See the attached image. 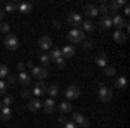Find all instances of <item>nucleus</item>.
<instances>
[{
    "mask_svg": "<svg viewBox=\"0 0 130 128\" xmlns=\"http://www.w3.org/2000/svg\"><path fill=\"white\" fill-rule=\"evenodd\" d=\"M64 128H78V126H76L73 121H66V123H64Z\"/></svg>",
    "mask_w": 130,
    "mask_h": 128,
    "instance_id": "nucleus-36",
    "label": "nucleus"
},
{
    "mask_svg": "<svg viewBox=\"0 0 130 128\" xmlns=\"http://www.w3.org/2000/svg\"><path fill=\"white\" fill-rule=\"evenodd\" d=\"M83 14H85L87 17H95V16L99 14V10H97V7H95L94 4H87V5L83 7Z\"/></svg>",
    "mask_w": 130,
    "mask_h": 128,
    "instance_id": "nucleus-9",
    "label": "nucleus"
},
{
    "mask_svg": "<svg viewBox=\"0 0 130 128\" xmlns=\"http://www.w3.org/2000/svg\"><path fill=\"white\" fill-rule=\"evenodd\" d=\"M104 75H106V76H115V75H116V69L108 64V66L104 68Z\"/></svg>",
    "mask_w": 130,
    "mask_h": 128,
    "instance_id": "nucleus-29",
    "label": "nucleus"
},
{
    "mask_svg": "<svg viewBox=\"0 0 130 128\" xmlns=\"http://www.w3.org/2000/svg\"><path fill=\"white\" fill-rule=\"evenodd\" d=\"M57 92H59V88H57V85H54V83H50L49 87H47V94H49V99H54L56 95H57Z\"/></svg>",
    "mask_w": 130,
    "mask_h": 128,
    "instance_id": "nucleus-21",
    "label": "nucleus"
},
{
    "mask_svg": "<svg viewBox=\"0 0 130 128\" xmlns=\"http://www.w3.org/2000/svg\"><path fill=\"white\" fill-rule=\"evenodd\" d=\"M66 21H68V24L73 26V30H80L82 23H83V17H82V14H78V12H70Z\"/></svg>",
    "mask_w": 130,
    "mask_h": 128,
    "instance_id": "nucleus-1",
    "label": "nucleus"
},
{
    "mask_svg": "<svg viewBox=\"0 0 130 128\" xmlns=\"http://www.w3.org/2000/svg\"><path fill=\"white\" fill-rule=\"evenodd\" d=\"M12 100H14V99L10 97V95H7V97H4V100H2V104H0V106H4V107H9L10 104H12Z\"/></svg>",
    "mask_w": 130,
    "mask_h": 128,
    "instance_id": "nucleus-31",
    "label": "nucleus"
},
{
    "mask_svg": "<svg viewBox=\"0 0 130 128\" xmlns=\"http://www.w3.org/2000/svg\"><path fill=\"white\" fill-rule=\"evenodd\" d=\"M82 43H83V47H85V49H90V47H92V45H94V43H92V42H90V40H83V42H82Z\"/></svg>",
    "mask_w": 130,
    "mask_h": 128,
    "instance_id": "nucleus-37",
    "label": "nucleus"
},
{
    "mask_svg": "<svg viewBox=\"0 0 130 128\" xmlns=\"http://www.w3.org/2000/svg\"><path fill=\"white\" fill-rule=\"evenodd\" d=\"M113 38H115V42H118V43H125L127 42V33H123L121 30H116L113 33Z\"/></svg>",
    "mask_w": 130,
    "mask_h": 128,
    "instance_id": "nucleus-18",
    "label": "nucleus"
},
{
    "mask_svg": "<svg viewBox=\"0 0 130 128\" xmlns=\"http://www.w3.org/2000/svg\"><path fill=\"white\" fill-rule=\"evenodd\" d=\"M82 26H83V30H82L83 33H85V31H94V30H95V24H94L92 21H89V19L83 21V23H82Z\"/></svg>",
    "mask_w": 130,
    "mask_h": 128,
    "instance_id": "nucleus-22",
    "label": "nucleus"
},
{
    "mask_svg": "<svg viewBox=\"0 0 130 128\" xmlns=\"http://www.w3.org/2000/svg\"><path fill=\"white\" fill-rule=\"evenodd\" d=\"M4 16H5V12H4V9H0V19H4Z\"/></svg>",
    "mask_w": 130,
    "mask_h": 128,
    "instance_id": "nucleus-43",
    "label": "nucleus"
},
{
    "mask_svg": "<svg viewBox=\"0 0 130 128\" xmlns=\"http://www.w3.org/2000/svg\"><path fill=\"white\" fill-rule=\"evenodd\" d=\"M66 38H68V42H71V45H73V43H82V42L85 40V33L82 30H71Z\"/></svg>",
    "mask_w": 130,
    "mask_h": 128,
    "instance_id": "nucleus-2",
    "label": "nucleus"
},
{
    "mask_svg": "<svg viewBox=\"0 0 130 128\" xmlns=\"http://www.w3.org/2000/svg\"><path fill=\"white\" fill-rule=\"evenodd\" d=\"M61 56H62L64 61L73 57V56H75V47H73V45H64V47L61 49Z\"/></svg>",
    "mask_w": 130,
    "mask_h": 128,
    "instance_id": "nucleus-10",
    "label": "nucleus"
},
{
    "mask_svg": "<svg viewBox=\"0 0 130 128\" xmlns=\"http://www.w3.org/2000/svg\"><path fill=\"white\" fill-rule=\"evenodd\" d=\"M18 10L23 12V14H30L31 10H33V4H30V2H23V4L18 5Z\"/></svg>",
    "mask_w": 130,
    "mask_h": 128,
    "instance_id": "nucleus-19",
    "label": "nucleus"
},
{
    "mask_svg": "<svg viewBox=\"0 0 130 128\" xmlns=\"http://www.w3.org/2000/svg\"><path fill=\"white\" fill-rule=\"evenodd\" d=\"M21 97H23V99H31V90L23 88V90H21Z\"/></svg>",
    "mask_w": 130,
    "mask_h": 128,
    "instance_id": "nucleus-34",
    "label": "nucleus"
},
{
    "mask_svg": "<svg viewBox=\"0 0 130 128\" xmlns=\"http://www.w3.org/2000/svg\"><path fill=\"white\" fill-rule=\"evenodd\" d=\"M40 61H42V68H47L50 62H52V61H50V57H49V54H42V56H40Z\"/></svg>",
    "mask_w": 130,
    "mask_h": 128,
    "instance_id": "nucleus-27",
    "label": "nucleus"
},
{
    "mask_svg": "<svg viewBox=\"0 0 130 128\" xmlns=\"http://www.w3.org/2000/svg\"><path fill=\"white\" fill-rule=\"evenodd\" d=\"M111 24H113L116 30H121L123 24H125V21H123V17H121L120 14H113V16H111Z\"/></svg>",
    "mask_w": 130,
    "mask_h": 128,
    "instance_id": "nucleus-11",
    "label": "nucleus"
},
{
    "mask_svg": "<svg viewBox=\"0 0 130 128\" xmlns=\"http://www.w3.org/2000/svg\"><path fill=\"white\" fill-rule=\"evenodd\" d=\"M10 116H12V111H10V107H4V106H0V118L4 119V121H9Z\"/></svg>",
    "mask_w": 130,
    "mask_h": 128,
    "instance_id": "nucleus-20",
    "label": "nucleus"
},
{
    "mask_svg": "<svg viewBox=\"0 0 130 128\" xmlns=\"http://www.w3.org/2000/svg\"><path fill=\"white\" fill-rule=\"evenodd\" d=\"M80 88H78V85H70L68 88H66V97L70 99V100H73V99H78L80 97Z\"/></svg>",
    "mask_w": 130,
    "mask_h": 128,
    "instance_id": "nucleus-8",
    "label": "nucleus"
},
{
    "mask_svg": "<svg viewBox=\"0 0 130 128\" xmlns=\"http://www.w3.org/2000/svg\"><path fill=\"white\" fill-rule=\"evenodd\" d=\"M99 99L102 102H109L111 99H113V90L109 87H104V85H101L99 87Z\"/></svg>",
    "mask_w": 130,
    "mask_h": 128,
    "instance_id": "nucleus-5",
    "label": "nucleus"
},
{
    "mask_svg": "<svg viewBox=\"0 0 130 128\" xmlns=\"http://www.w3.org/2000/svg\"><path fill=\"white\" fill-rule=\"evenodd\" d=\"M7 75H9V68H7L5 64H0V80L5 78Z\"/></svg>",
    "mask_w": 130,
    "mask_h": 128,
    "instance_id": "nucleus-30",
    "label": "nucleus"
},
{
    "mask_svg": "<svg viewBox=\"0 0 130 128\" xmlns=\"http://www.w3.org/2000/svg\"><path fill=\"white\" fill-rule=\"evenodd\" d=\"M73 123H75L76 126L80 125V126H83V128H87V126L90 125L89 118H85V116H83L82 113H73Z\"/></svg>",
    "mask_w": 130,
    "mask_h": 128,
    "instance_id": "nucleus-6",
    "label": "nucleus"
},
{
    "mask_svg": "<svg viewBox=\"0 0 130 128\" xmlns=\"http://www.w3.org/2000/svg\"><path fill=\"white\" fill-rule=\"evenodd\" d=\"M49 57H50V61H54V62L57 59H61V57H62V56H61V49H52L50 54H49Z\"/></svg>",
    "mask_w": 130,
    "mask_h": 128,
    "instance_id": "nucleus-23",
    "label": "nucleus"
},
{
    "mask_svg": "<svg viewBox=\"0 0 130 128\" xmlns=\"http://www.w3.org/2000/svg\"><path fill=\"white\" fill-rule=\"evenodd\" d=\"M16 10H18V4H14V2H9V4L5 5L4 12H16Z\"/></svg>",
    "mask_w": 130,
    "mask_h": 128,
    "instance_id": "nucleus-28",
    "label": "nucleus"
},
{
    "mask_svg": "<svg viewBox=\"0 0 130 128\" xmlns=\"http://www.w3.org/2000/svg\"><path fill=\"white\" fill-rule=\"evenodd\" d=\"M42 107V102L38 97H31L30 102H28V109H30L31 113H35V111H38V109Z\"/></svg>",
    "mask_w": 130,
    "mask_h": 128,
    "instance_id": "nucleus-12",
    "label": "nucleus"
},
{
    "mask_svg": "<svg viewBox=\"0 0 130 128\" xmlns=\"http://www.w3.org/2000/svg\"><path fill=\"white\" fill-rule=\"evenodd\" d=\"M45 92H47V85H45L43 81H37L35 87H33V90H31V95H35V97H42Z\"/></svg>",
    "mask_w": 130,
    "mask_h": 128,
    "instance_id": "nucleus-7",
    "label": "nucleus"
},
{
    "mask_svg": "<svg viewBox=\"0 0 130 128\" xmlns=\"http://www.w3.org/2000/svg\"><path fill=\"white\" fill-rule=\"evenodd\" d=\"M24 66H26V68H35V64H33V62H31V61H28V62H26V64H24Z\"/></svg>",
    "mask_w": 130,
    "mask_h": 128,
    "instance_id": "nucleus-41",
    "label": "nucleus"
},
{
    "mask_svg": "<svg viewBox=\"0 0 130 128\" xmlns=\"http://www.w3.org/2000/svg\"><path fill=\"white\" fill-rule=\"evenodd\" d=\"M54 26H56V28L59 30V28H61V23H59V21H54Z\"/></svg>",
    "mask_w": 130,
    "mask_h": 128,
    "instance_id": "nucleus-42",
    "label": "nucleus"
},
{
    "mask_svg": "<svg viewBox=\"0 0 130 128\" xmlns=\"http://www.w3.org/2000/svg\"><path fill=\"white\" fill-rule=\"evenodd\" d=\"M97 10H99V14H102V16H113V14L109 12V7H108V4H106V2H102V4H101V7Z\"/></svg>",
    "mask_w": 130,
    "mask_h": 128,
    "instance_id": "nucleus-24",
    "label": "nucleus"
},
{
    "mask_svg": "<svg viewBox=\"0 0 130 128\" xmlns=\"http://www.w3.org/2000/svg\"><path fill=\"white\" fill-rule=\"evenodd\" d=\"M111 26H113V24H111V16H102L101 21H99V28L106 31V30H109Z\"/></svg>",
    "mask_w": 130,
    "mask_h": 128,
    "instance_id": "nucleus-16",
    "label": "nucleus"
},
{
    "mask_svg": "<svg viewBox=\"0 0 130 128\" xmlns=\"http://www.w3.org/2000/svg\"><path fill=\"white\" fill-rule=\"evenodd\" d=\"M123 14H125V16H130V7H128V4L123 7Z\"/></svg>",
    "mask_w": 130,
    "mask_h": 128,
    "instance_id": "nucleus-39",
    "label": "nucleus"
},
{
    "mask_svg": "<svg viewBox=\"0 0 130 128\" xmlns=\"http://www.w3.org/2000/svg\"><path fill=\"white\" fill-rule=\"evenodd\" d=\"M71 109H73V107H71V104H70V102H64V100H62V102L59 104V111L62 113V114H64V113H70Z\"/></svg>",
    "mask_w": 130,
    "mask_h": 128,
    "instance_id": "nucleus-26",
    "label": "nucleus"
},
{
    "mask_svg": "<svg viewBox=\"0 0 130 128\" xmlns=\"http://www.w3.org/2000/svg\"><path fill=\"white\" fill-rule=\"evenodd\" d=\"M5 78H7V81H5V83H9V85H12V83H16V76H14V75H7V76H5Z\"/></svg>",
    "mask_w": 130,
    "mask_h": 128,
    "instance_id": "nucleus-35",
    "label": "nucleus"
},
{
    "mask_svg": "<svg viewBox=\"0 0 130 128\" xmlns=\"http://www.w3.org/2000/svg\"><path fill=\"white\" fill-rule=\"evenodd\" d=\"M31 75L38 80V81H43V80L49 76V69H47V68H42V66H35V68L31 69Z\"/></svg>",
    "mask_w": 130,
    "mask_h": 128,
    "instance_id": "nucleus-3",
    "label": "nucleus"
},
{
    "mask_svg": "<svg viewBox=\"0 0 130 128\" xmlns=\"http://www.w3.org/2000/svg\"><path fill=\"white\" fill-rule=\"evenodd\" d=\"M0 31L5 33V35H9V33H10V26L7 24V23H2V24H0Z\"/></svg>",
    "mask_w": 130,
    "mask_h": 128,
    "instance_id": "nucleus-32",
    "label": "nucleus"
},
{
    "mask_svg": "<svg viewBox=\"0 0 130 128\" xmlns=\"http://www.w3.org/2000/svg\"><path fill=\"white\" fill-rule=\"evenodd\" d=\"M115 87H116V88H127V78H123V76L116 78V81H115Z\"/></svg>",
    "mask_w": 130,
    "mask_h": 128,
    "instance_id": "nucleus-25",
    "label": "nucleus"
},
{
    "mask_svg": "<svg viewBox=\"0 0 130 128\" xmlns=\"http://www.w3.org/2000/svg\"><path fill=\"white\" fill-rule=\"evenodd\" d=\"M5 92H7V83L0 80V95H5Z\"/></svg>",
    "mask_w": 130,
    "mask_h": 128,
    "instance_id": "nucleus-33",
    "label": "nucleus"
},
{
    "mask_svg": "<svg viewBox=\"0 0 130 128\" xmlns=\"http://www.w3.org/2000/svg\"><path fill=\"white\" fill-rule=\"evenodd\" d=\"M95 62H97V66H101V68H106L108 66V54L106 52H99L95 56Z\"/></svg>",
    "mask_w": 130,
    "mask_h": 128,
    "instance_id": "nucleus-13",
    "label": "nucleus"
},
{
    "mask_svg": "<svg viewBox=\"0 0 130 128\" xmlns=\"http://www.w3.org/2000/svg\"><path fill=\"white\" fill-rule=\"evenodd\" d=\"M4 43H5V47H7L9 50H18V47H19V40H18V36H16V35H10V33L5 36Z\"/></svg>",
    "mask_w": 130,
    "mask_h": 128,
    "instance_id": "nucleus-4",
    "label": "nucleus"
},
{
    "mask_svg": "<svg viewBox=\"0 0 130 128\" xmlns=\"http://www.w3.org/2000/svg\"><path fill=\"white\" fill-rule=\"evenodd\" d=\"M56 64H57V68L62 69V68H64V59H62V57H61V59H57V61H56Z\"/></svg>",
    "mask_w": 130,
    "mask_h": 128,
    "instance_id": "nucleus-38",
    "label": "nucleus"
},
{
    "mask_svg": "<svg viewBox=\"0 0 130 128\" xmlns=\"http://www.w3.org/2000/svg\"><path fill=\"white\" fill-rule=\"evenodd\" d=\"M18 80H19L21 83H23V87H28L31 83V76L26 73V71H21L19 73V76H18Z\"/></svg>",
    "mask_w": 130,
    "mask_h": 128,
    "instance_id": "nucleus-17",
    "label": "nucleus"
},
{
    "mask_svg": "<svg viewBox=\"0 0 130 128\" xmlns=\"http://www.w3.org/2000/svg\"><path fill=\"white\" fill-rule=\"evenodd\" d=\"M38 47L43 49V50L52 49V38H50V36H42V38L38 40Z\"/></svg>",
    "mask_w": 130,
    "mask_h": 128,
    "instance_id": "nucleus-14",
    "label": "nucleus"
},
{
    "mask_svg": "<svg viewBox=\"0 0 130 128\" xmlns=\"http://www.w3.org/2000/svg\"><path fill=\"white\" fill-rule=\"evenodd\" d=\"M24 68H26V66H24L23 62H18V69H19V71H24Z\"/></svg>",
    "mask_w": 130,
    "mask_h": 128,
    "instance_id": "nucleus-40",
    "label": "nucleus"
},
{
    "mask_svg": "<svg viewBox=\"0 0 130 128\" xmlns=\"http://www.w3.org/2000/svg\"><path fill=\"white\" fill-rule=\"evenodd\" d=\"M42 107H43L45 113H49V114L54 113V111H56V100H54V99H47V100L42 104Z\"/></svg>",
    "mask_w": 130,
    "mask_h": 128,
    "instance_id": "nucleus-15",
    "label": "nucleus"
}]
</instances>
